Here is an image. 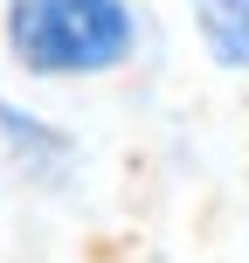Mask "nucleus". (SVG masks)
I'll list each match as a JSON object with an SVG mask.
<instances>
[{"mask_svg": "<svg viewBox=\"0 0 249 263\" xmlns=\"http://www.w3.org/2000/svg\"><path fill=\"white\" fill-rule=\"evenodd\" d=\"M187 21L222 77H249V0H187Z\"/></svg>", "mask_w": 249, "mask_h": 263, "instance_id": "7ed1b4c3", "label": "nucleus"}, {"mask_svg": "<svg viewBox=\"0 0 249 263\" xmlns=\"http://www.w3.org/2000/svg\"><path fill=\"white\" fill-rule=\"evenodd\" d=\"M0 153H7L28 180H63L69 159H76V139H69L55 118H42V111L21 104V97L0 90Z\"/></svg>", "mask_w": 249, "mask_h": 263, "instance_id": "f03ea898", "label": "nucleus"}, {"mask_svg": "<svg viewBox=\"0 0 249 263\" xmlns=\"http://www.w3.org/2000/svg\"><path fill=\"white\" fill-rule=\"evenodd\" d=\"M0 49L28 83H90L131 69L145 21L131 0H7Z\"/></svg>", "mask_w": 249, "mask_h": 263, "instance_id": "f257e3e1", "label": "nucleus"}]
</instances>
